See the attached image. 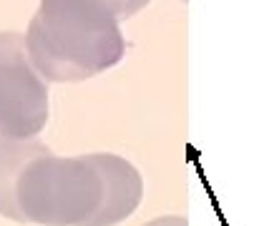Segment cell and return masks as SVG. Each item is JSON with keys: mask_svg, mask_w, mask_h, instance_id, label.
I'll return each mask as SVG.
<instances>
[{"mask_svg": "<svg viewBox=\"0 0 259 226\" xmlns=\"http://www.w3.org/2000/svg\"><path fill=\"white\" fill-rule=\"evenodd\" d=\"M144 226H186V219L184 216H156Z\"/></svg>", "mask_w": 259, "mask_h": 226, "instance_id": "cell-6", "label": "cell"}, {"mask_svg": "<svg viewBox=\"0 0 259 226\" xmlns=\"http://www.w3.org/2000/svg\"><path fill=\"white\" fill-rule=\"evenodd\" d=\"M144 199L139 168L116 153L33 158L18 178V206L25 224L116 226Z\"/></svg>", "mask_w": 259, "mask_h": 226, "instance_id": "cell-1", "label": "cell"}, {"mask_svg": "<svg viewBox=\"0 0 259 226\" xmlns=\"http://www.w3.org/2000/svg\"><path fill=\"white\" fill-rule=\"evenodd\" d=\"M48 111V80L30 63L25 35L0 33V136L38 139Z\"/></svg>", "mask_w": 259, "mask_h": 226, "instance_id": "cell-3", "label": "cell"}, {"mask_svg": "<svg viewBox=\"0 0 259 226\" xmlns=\"http://www.w3.org/2000/svg\"><path fill=\"white\" fill-rule=\"evenodd\" d=\"M25 51L48 83H78L113 68L126 56V38L106 0H40Z\"/></svg>", "mask_w": 259, "mask_h": 226, "instance_id": "cell-2", "label": "cell"}, {"mask_svg": "<svg viewBox=\"0 0 259 226\" xmlns=\"http://www.w3.org/2000/svg\"><path fill=\"white\" fill-rule=\"evenodd\" d=\"M51 149L38 139H8L0 136V216L25 224V216L18 206V178L23 168Z\"/></svg>", "mask_w": 259, "mask_h": 226, "instance_id": "cell-4", "label": "cell"}, {"mask_svg": "<svg viewBox=\"0 0 259 226\" xmlns=\"http://www.w3.org/2000/svg\"><path fill=\"white\" fill-rule=\"evenodd\" d=\"M106 3H108V8H111L121 20H126V18L136 15L139 10H144L151 0H106Z\"/></svg>", "mask_w": 259, "mask_h": 226, "instance_id": "cell-5", "label": "cell"}]
</instances>
